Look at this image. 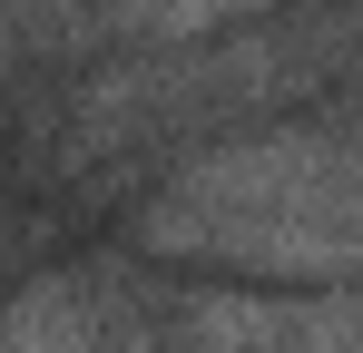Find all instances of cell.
I'll return each instance as SVG.
<instances>
[{
	"instance_id": "obj_1",
	"label": "cell",
	"mask_w": 363,
	"mask_h": 353,
	"mask_svg": "<svg viewBox=\"0 0 363 353\" xmlns=\"http://www.w3.org/2000/svg\"><path fill=\"white\" fill-rule=\"evenodd\" d=\"M216 10H255V0H128V40H186V30H206Z\"/></svg>"
}]
</instances>
